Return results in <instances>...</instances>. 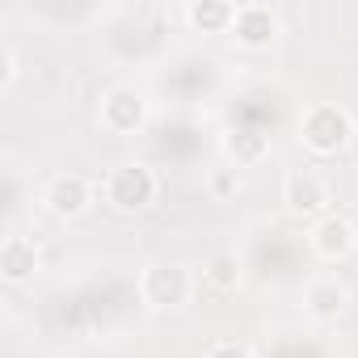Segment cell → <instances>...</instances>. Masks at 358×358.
<instances>
[{"label":"cell","mask_w":358,"mask_h":358,"mask_svg":"<svg viewBox=\"0 0 358 358\" xmlns=\"http://www.w3.org/2000/svg\"><path fill=\"white\" fill-rule=\"evenodd\" d=\"M156 194H160V177L143 160H127L106 177V203L118 215H143L156 203Z\"/></svg>","instance_id":"6da1fadb"},{"label":"cell","mask_w":358,"mask_h":358,"mask_svg":"<svg viewBox=\"0 0 358 358\" xmlns=\"http://www.w3.org/2000/svg\"><path fill=\"white\" fill-rule=\"evenodd\" d=\"M299 139L312 156H337L345 152V143L354 139V122L341 106H329V101H316L303 110L299 118Z\"/></svg>","instance_id":"7a4b0ae2"},{"label":"cell","mask_w":358,"mask_h":358,"mask_svg":"<svg viewBox=\"0 0 358 358\" xmlns=\"http://www.w3.org/2000/svg\"><path fill=\"white\" fill-rule=\"evenodd\" d=\"M139 295H143L148 308H160V312L164 308H182L194 295V274L186 266H177V262H156V266L143 270Z\"/></svg>","instance_id":"3957f363"},{"label":"cell","mask_w":358,"mask_h":358,"mask_svg":"<svg viewBox=\"0 0 358 358\" xmlns=\"http://www.w3.org/2000/svg\"><path fill=\"white\" fill-rule=\"evenodd\" d=\"M97 122H101L106 135H118V139L139 135L143 122H148V97H143L139 89L118 85V89H110V93L101 97V106H97Z\"/></svg>","instance_id":"277c9868"},{"label":"cell","mask_w":358,"mask_h":358,"mask_svg":"<svg viewBox=\"0 0 358 358\" xmlns=\"http://www.w3.org/2000/svg\"><path fill=\"white\" fill-rule=\"evenodd\" d=\"M43 203H47V211L55 220H76V215L89 211L93 186H89V177H80V173H55L47 182V190H43Z\"/></svg>","instance_id":"5b68a950"},{"label":"cell","mask_w":358,"mask_h":358,"mask_svg":"<svg viewBox=\"0 0 358 358\" xmlns=\"http://www.w3.org/2000/svg\"><path fill=\"white\" fill-rule=\"evenodd\" d=\"M308 245L320 262H341L358 249V228L345 215H320L316 228L308 232Z\"/></svg>","instance_id":"8992f818"},{"label":"cell","mask_w":358,"mask_h":358,"mask_svg":"<svg viewBox=\"0 0 358 358\" xmlns=\"http://www.w3.org/2000/svg\"><path fill=\"white\" fill-rule=\"evenodd\" d=\"M282 203H287V211L291 215H324V207H329V186L320 182V177L312 173V169H295L291 177H287V186H282Z\"/></svg>","instance_id":"52a82bcc"},{"label":"cell","mask_w":358,"mask_h":358,"mask_svg":"<svg viewBox=\"0 0 358 358\" xmlns=\"http://www.w3.org/2000/svg\"><path fill=\"white\" fill-rule=\"evenodd\" d=\"M278 34V17L270 13V5H236V22H232V38L249 51L270 47Z\"/></svg>","instance_id":"ba28073f"},{"label":"cell","mask_w":358,"mask_h":358,"mask_svg":"<svg viewBox=\"0 0 358 358\" xmlns=\"http://www.w3.org/2000/svg\"><path fill=\"white\" fill-rule=\"evenodd\" d=\"M345 303H350V287L337 274H320V278H312L303 287V308L316 320H337L345 312Z\"/></svg>","instance_id":"9c48e42d"},{"label":"cell","mask_w":358,"mask_h":358,"mask_svg":"<svg viewBox=\"0 0 358 358\" xmlns=\"http://www.w3.org/2000/svg\"><path fill=\"white\" fill-rule=\"evenodd\" d=\"M38 262H43V253H38V245L30 236H9L0 245V274H5V282H13V287L30 282L38 274Z\"/></svg>","instance_id":"30bf717a"},{"label":"cell","mask_w":358,"mask_h":358,"mask_svg":"<svg viewBox=\"0 0 358 358\" xmlns=\"http://www.w3.org/2000/svg\"><path fill=\"white\" fill-rule=\"evenodd\" d=\"M224 152H228L241 169H249V164H262V160H266L270 139H266V131H257V127H232V131L224 135Z\"/></svg>","instance_id":"8fae6325"},{"label":"cell","mask_w":358,"mask_h":358,"mask_svg":"<svg viewBox=\"0 0 358 358\" xmlns=\"http://www.w3.org/2000/svg\"><path fill=\"white\" fill-rule=\"evenodd\" d=\"M190 26L203 30V34H232V22H236V5L228 0H194L186 9Z\"/></svg>","instance_id":"7c38bea8"},{"label":"cell","mask_w":358,"mask_h":358,"mask_svg":"<svg viewBox=\"0 0 358 358\" xmlns=\"http://www.w3.org/2000/svg\"><path fill=\"white\" fill-rule=\"evenodd\" d=\"M207 282L215 287V291H236L241 287V262H236V253H215L211 262H207Z\"/></svg>","instance_id":"4fadbf2b"},{"label":"cell","mask_w":358,"mask_h":358,"mask_svg":"<svg viewBox=\"0 0 358 358\" xmlns=\"http://www.w3.org/2000/svg\"><path fill=\"white\" fill-rule=\"evenodd\" d=\"M207 358H253V345L236 341V337H224V341H211Z\"/></svg>","instance_id":"5bb4252c"},{"label":"cell","mask_w":358,"mask_h":358,"mask_svg":"<svg viewBox=\"0 0 358 358\" xmlns=\"http://www.w3.org/2000/svg\"><path fill=\"white\" fill-rule=\"evenodd\" d=\"M0 59H5V68H0V89H9V85H13V76H17V55H13V47H9V43L0 47Z\"/></svg>","instance_id":"9a60e30c"},{"label":"cell","mask_w":358,"mask_h":358,"mask_svg":"<svg viewBox=\"0 0 358 358\" xmlns=\"http://www.w3.org/2000/svg\"><path fill=\"white\" fill-rule=\"evenodd\" d=\"M354 253H358V249H354Z\"/></svg>","instance_id":"2e32d148"}]
</instances>
